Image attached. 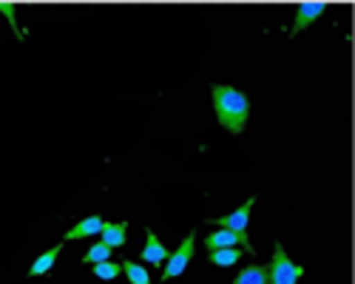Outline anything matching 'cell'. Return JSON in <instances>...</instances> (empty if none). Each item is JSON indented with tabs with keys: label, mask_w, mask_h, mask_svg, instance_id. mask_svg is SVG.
Wrapping results in <instances>:
<instances>
[{
	"label": "cell",
	"mask_w": 355,
	"mask_h": 284,
	"mask_svg": "<svg viewBox=\"0 0 355 284\" xmlns=\"http://www.w3.org/2000/svg\"><path fill=\"white\" fill-rule=\"evenodd\" d=\"M60 250H63V245H54L51 250H46L43 256H37V262L28 267V278H37V276H46L51 267H54V262L60 259Z\"/></svg>",
	"instance_id": "obj_10"
},
{
	"label": "cell",
	"mask_w": 355,
	"mask_h": 284,
	"mask_svg": "<svg viewBox=\"0 0 355 284\" xmlns=\"http://www.w3.org/2000/svg\"><path fill=\"white\" fill-rule=\"evenodd\" d=\"M145 247H142V253H139V262H148V265H162V262H168V250H165V245L157 239V233L148 227L145 231Z\"/></svg>",
	"instance_id": "obj_7"
},
{
	"label": "cell",
	"mask_w": 355,
	"mask_h": 284,
	"mask_svg": "<svg viewBox=\"0 0 355 284\" xmlns=\"http://www.w3.org/2000/svg\"><path fill=\"white\" fill-rule=\"evenodd\" d=\"M211 97H214V111L216 120L225 131L230 134H242L248 128V117H250V100L245 91L233 89V85H211Z\"/></svg>",
	"instance_id": "obj_1"
},
{
	"label": "cell",
	"mask_w": 355,
	"mask_h": 284,
	"mask_svg": "<svg viewBox=\"0 0 355 284\" xmlns=\"http://www.w3.org/2000/svg\"><path fill=\"white\" fill-rule=\"evenodd\" d=\"M242 259V247H219V250H208V262L216 267H230Z\"/></svg>",
	"instance_id": "obj_11"
},
{
	"label": "cell",
	"mask_w": 355,
	"mask_h": 284,
	"mask_svg": "<svg viewBox=\"0 0 355 284\" xmlns=\"http://www.w3.org/2000/svg\"><path fill=\"white\" fill-rule=\"evenodd\" d=\"M103 216H85L83 222H77L71 231L66 233V242H77V239H88V236H97L103 231Z\"/></svg>",
	"instance_id": "obj_8"
},
{
	"label": "cell",
	"mask_w": 355,
	"mask_h": 284,
	"mask_svg": "<svg viewBox=\"0 0 355 284\" xmlns=\"http://www.w3.org/2000/svg\"><path fill=\"white\" fill-rule=\"evenodd\" d=\"M205 247L208 250H219V247H242L245 253H256L253 250V245H250V239H248V233H233V231H225V227H219L216 233H211L208 239H205Z\"/></svg>",
	"instance_id": "obj_5"
},
{
	"label": "cell",
	"mask_w": 355,
	"mask_h": 284,
	"mask_svg": "<svg viewBox=\"0 0 355 284\" xmlns=\"http://www.w3.org/2000/svg\"><path fill=\"white\" fill-rule=\"evenodd\" d=\"M233 284H268V270H264V265H248Z\"/></svg>",
	"instance_id": "obj_12"
},
{
	"label": "cell",
	"mask_w": 355,
	"mask_h": 284,
	"mask_svg": "<svg viewBox=\"0 0 355 284\" xmlns=\"http://www.w3.org/2000/svg\"><path fill=\"white\" fill-rule=\"evenodd\" d=\"M108 259H111V247L103 245V242L92 245V250L83 256V262H85V265H97V262H108Z\"/></svg>",
	"instance_id": "obj_15"
},
{
	"label": "cell",
	"mask_w": 355,
	"mask_h": 284,
	"mask_svg": "<svg viewBox=\"0 0 355 284\" xmlns=\"http://www.w3.org/2000/svg\"><path fill=\"white\" fill-rule=\"evenodd\" d=\"M0 12H3V15H6L9 20H12V26H15L17 37H23V35H20V28H17V23H15V6H12V3H0Z\"/></svg>",
	"instance_id": "obj_16"
},
{
	"label": "cell",
	"mask_w": 355,
	"mask_h": 284,
	"mask_svg": "<svg viewBox=\"0 0 355 284\" xmlns=\"http://www.w3.org/2000/svg\"><path fill=\"white\" fill-rule=\"evenodd\" d=\"M264 270H268V284H295L304 276V267L290 259L282 242L273 245V259L264 265Z\"/></svg>",
	"instance_id": "obj_2"
},
{
	"label": "cell",
	"mask_w": 355,
	"mask_h": 284,
	"mask_svg": "<svg viewBox=\"0 0 355 284\" xmlns=\"http://www.w3.org/2000/svg\"><path fill=\"white\" fill-rule=\"evenodd\" d=\"M253 205H256V196H250L248 202H245L242 208H236L233 213L211 219V224H219V227H225V231H233V233H248V222H250V211H253Z\"/></svg>",
	"instance_id": "obj_4"
},
{
	"label": "cell",
	"mask_w": 355,
	"mask_h": 284,
	"mask_svg": "<svg viewBox=\"0 0 355 284\" xmlns=\"http://www.w3.org/2000/svg\"><path fill=\"white\" fill-rule=\"evenodd\" d=\"M193 245H196V233H188V236L182 239V245L168 256V265H165V270H162V281L176 278V276H182V273L188 270V265H191V259H193Z\"/></svg>",
	"instance_id": "obj_3"
},
{
	"label": "cell",
	"mask_w": 355,
	"mask_h": 284,
	"mask_svg": "<svg viewBox=\"0 0 355 284\" xmlns=\"http://www.w3.org/2000/svg\"><path fill=\"white\" fill-rule=\"evenodd\" d=\"M324 12H327V3H302L299 9H295V23H293V28H290V37H299L304 28H307L310 23H315Z\"/></svg>",
	"instance_id": "obj_6"
},
{
	"label": "cell",
	"mask_w": 355,
	"mask_h": 284,
	"mask_svg": "<svg viewBox=\"0 0 355 284\" xmlns=\"http://www.w3.org/2000/svg\"><path fill=\"white\" fill-rule=\"evenodd\" d=\"M94 267V276L97 278H105V281H111V278H116V276H120L123 273V265L120 262H97V265H92Z\"/></svg>",
	"instance_id": "obj_14"
},
{
	"label": "cell",
	"mask_w": 355,
	"mask_h": 284,
	"mask_svg": "<svg viewBox=\"0 0 355 284\" xmlns=\"http://www.w3.org/2000/svg\"><path fill=\"white\" fill-rule=\"evenodd\" d=\"M100 236H103V245H108L111 250L114 247H123L125 239H128V222H105Z\"/></svg>",
	"instance_id": "obj_9"
},
{
	"label": "cell",
	"mask_w": 355,
	"mask_h": 284,
	"mask_svg": "<svg viewBox=\"0 0 355 284\" xmlns=\"http://www.w3.org/2000/svg\"><path fill=\"white\" fill-rule=\"evenodd\" d=\"M123 273L128 276L131 284H151V276H148V270L137 262H123Z\"/></svg>",
	"instance_id": "obj_13"
}]
</instances>
